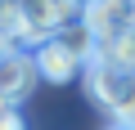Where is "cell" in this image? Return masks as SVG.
Returning <instances> with one entry per match:
<instances>
[{
	"instance_id": "obj_1",
	"label": "cell",
	"mask_w": 135,
	"mask_h": 130,
	"mask_svg": "<svg viewBox=\"0 0 135 130\" xmlns=\"http://www.w3.org/2000/svg\"><path fill=\"white\" fill-rule=\"evenodd\" d=\"M86 0H18V23H14V40L23 49H36L45 40H54L63 27L81 23Z\"/></svg>"
},
{
	"instance_id": "obj_2",
	"label": "cell",
	"mask_w": 135,
	"mask_h": 130,
	"mask_svg": "<svg viewBox=\"0 0 135 130\" xmlns=\"http://www.w3.org/2000/svg\"><path fill=\"white\" fill-rule=\"evenodd\" d=\"M86 90L122 126H135V72L117 67V63H108V58H95L86 67Z\"/></svg>"
},
{
	"instance_id": "obj_3",
	"label": "cell",
	"mask_w": 135,
	"mask_h": 130,
	"mask_svg": "<svg viewBox=\"0 0 135 130\" xmlns=\"http://www.w3.org/2000/svg\"><path fill=\"white\" fill-rule=\"evenodd\" d=\"M81 23H86V32L95 36V45H99V54H104V49H113L122 36L135 32V0H86Z\"/></svg>"
},
{
	"instance_id": "obj_4",
	"label": "cell",
	"mask_w": 135,
	"mask_h": 130,
	"mask_svg": "<svg viewBox=\"0 0 135 130\" xmlns=\"http://www.w3.org/2000/svg\"><path fill=\"white\" fill-rule=\"evenodd\" d=\"M36 81H41V72H36L32 49H14V54L0 58V103H5V108L27 103L32 90H36Z\"/></svg>"
},
{
	"instance_id": "obj_5",
	"label": "cell",
	"mask_w": 135,
	"mask_h": 130,
	"mask_svg": "<svg viewBox=\"0 0 135 130\" xmlns=\"http://www.w3.org/2000/svg\"><path fill=\"white\" fill-rule=\"evenodd\" d=\"M32 58H36L41 81H50V85H68V81L86 76V58H77L59 36H54V40H45V45H36V49H32Z\"/></svg>"
},
{
	"instance_id": "obj_6",
	"label": "cell",
	"mask_w": 135,
	"mask_h": 130,
	"mask_svg": "<svg viewBox=\"0 0 135 130\" xmlns=\"http://www.w3.org/2000/svg\"><path fill=\"white\" fill-rule=\"evenodd\" d=\"M5 117H14V108H5V103H0V121H5Z\"/></svg>"
},
{
	"instance_id": "obj_7",
	"label": "cell",
	"mask_w": 135,
	"mask_h": 130,
	"mask_svg": "<svg viewBox=\"0 0 135 130\" xmlns=\"http://www.w3.org/2000/svg\"><path fill=\"white\" fill-rule=\"evenodd\" d=\"M108 130H135V126H122V121H113V126H108Z\"/></svg>"
}]
</instances>
